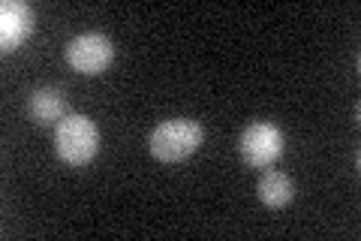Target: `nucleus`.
Returning <instances> with one entry per match:
<instances>
[{"mask_svg":"<svg viewBox=\"0 0 361 241\" xmlns=\"http://www.w3.org/2000/svg\"><path fill=\"white\" fill-rule=\"evenodd\" d=\"M54 148L58 157L70 166H87L97 157L99 133L87 114H66L54 130Z\"/></svg>","mask_w":361,"mask_h":241,"instance_id":"obj_2","label":"nucleus"},{"mask_svg":"<svg viewBox=\"0 0 361 241\" xmlns=\"http://www.w3.org/2000/svg\"><path fill=\"white\" fill-rule=\"evenodd\" d=\"M241 160L250 169H268L271 163H277V157L283 154V130L274 124L256 121L241 133L238 142Z\"/></svg>","mask_w":361,"mask_h":241,"instance_id":"obj_3","label":"nucleus"},{"mask_svg":"<svg viewBox=\"0 0 361 241\" xmlns=\"http://www.w3.org/2000/svg\"><path fill=\"white\" fill-rule=\"evenodd\" d=\"M111 57H115V45L106 33H82V37L66 42V61H70L73 70L85 76L103 73L111 64Z\"/></svg>","mask_w":361,"mask_h":241,"instance_id":"obj_4","label":"nucleus"},{"mask_svg":"<svg viewBox=\"0 0 361 241\" xmlns=\"http://www.w3.org/2000/svg\"><path fill=\"white\" fill-rule=\"evenodd\" d=\"M30 118L37 124H61L66 118V97L58 88H39L37 94L30 97Z\"/></svg>","mask_w":361,"mask_h":241,"instance_id":"obj_7","label":"nucleus"},{"mask_svg":"<svg viewBox=\"0 0 361 241\" xmlns=\"http://www.w3.org/2000/svg\"><path fill=\"white\" fill-rule=\"evenodd\" d=\"M33 25H37V21H33V9L27 4L6 0V4L0 6V45H4V52L18 49V45L30 37Z\"/></svg>","mask_w":361,"mask_h":241,"instance_id":"obj_5","label":"nucleus"},{"mask_svg":"<svg viewBox=\"0 0 361 241\" xmlns=\"http://www.w3.org/2000/svg\"><path fill=\"white\" fill-rule=\"evenodd\" d=\"M205 142V130L193 118H172L163 121L160 127L151 133V154L163 163H178L187 160L190 154L199 151V145Z\"/></svg>","mask_w":361,"mask_h":241,"instance_id":"obj_1","label":"nucleus"},{"mask_svg":"<svg viewBox=\"0 0 361 241\" xmlns=\"http://www.w3.org/2000/svg\"><path fill=\"white\" fill-rule=\"evenodd\" d=\"M256 196L262 199L268 208H283V205H289L292 196H295V184H292V178L283 175V172L268 169L265 175L256 181Z\"/></svg>","mask_w":361,"mask_h":241,"instance_id":"obj_6","label":"nucleus"}]
</instances>
